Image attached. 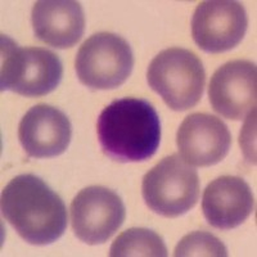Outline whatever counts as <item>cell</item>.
I'll list each match as a JSON object with an SVG mask.
<instances>
[{
  "instance_id": "1",
  "label": "cell",
  "mask_w": 257,
  "mask_h": 257,
  "mask_svg": "<svg viewBox=\"0 0 257 257\" xmlns=\"http://www.w3.org/2000/svg\"><path fill=\"white\" fill-rule=\"evenodd\" d=\"M2 213L30 244H50L67 228L64 202L44 180L32 174L16 176L4 187Z\"/></svg>"
},
{
  "instance_id": "2",
  "label": "cell",
  "mask_w": 257,
  "mask_h": 257,
  "mask_svg": "<svg viewBox=\"0 0 257 257\" xmlns=\"http://www.w3.org/2000/svg\"><path fill=\"white\" fill-rule=\"evenodd\" d=\"M96 133L107 157L122 164L141 162L149 160L160 147V116L148 100L122 98L100 112Z\"/></svg>"
},
{
  "instance_id": "3",
  "label": "cell",
  "mask_w": 257,
  "mask_h": 257,
  "mask_svg": "<svg viewBox=\"0 0 257 257\" xmlns=\"http://www.w3.org/2000/svg\"><path fill=\"white\" fill-rule=\"evenodd\" d=\"M0 88L20 95L43 96L52 93L61 82L63 66L56 53L44 48L17 45L2 35Z\"/></svg>"
},
{
  "instance_id": "4",
  "label": "cell",
  "mask_w": 257,
  "mask_h": 257,
  "mask_svg": "<svg viewBox=\"0 0 257 257\" xmlns=\"http://www.w3.org/2000/svg\"><path fill=\"white\" fill-rule=\"evenodd\" d=\"M149 86L174 111H187L201 100L206 72L197 54L170 48L153 58L147 71Z\"/></svg>"
},
{
  "instance_id": "5",
  "label": "cell",
  "mask_w": 257,
  "mask_h": 257,
  "mask_svg": "<svg viewBox=\"0 0 257 257\" xmlns=\"http://www.w3.org/2000/svg\"><path fill=\"white\" fill-rule=\"evenodd\" d=\"M142 194L153 212L165 217H179L197 205L199 178L197 170L180 155L161 160L144 175Z\"/></svg>"
},
{
  "instance_id": "6",
  "label": "cell",
  "mask_w": 257,
  "mask_h": 257,
  "mask_svg": "<svg viewBox=\"0 0 257 257\" xmlns=\"http://www.w3.org/2000/svg\"><path fill=\"white\" fill-rule=\"evenodd\" d=\"M134 56L127 41L111 32H98L82 43L75 59L80 82L95 90L114 89L132 73Z\"/></svg>"
},
{
  "instance_id": "7",
  "label": "cell",
  "mask_w": 257,
  "mask_h": 257,
  "mask_svg": "<svg viewBox=\"0 0 257 257\" xmlns=\"http://www.w3.org/2000/svg\"><path fill=\"white\" fill-rule=\"evenodd\" d=\"M125 217V206L120 196L99 185L80 190L71 203L73 233L89 245L107 242L118 230Z\"/></svg>"
},
{
  "instance_id": "8",
  "label": "cell",
  "mask_w": 257,
  "mask_h": 257,
  "mask_svg": "<svg viewBox=\"0 0 257 257\" xmlns=\"http://www.w3.org/2000/svg\"><path fill=\"white\" fill-rule=\"evenodd\" d=\"M248 27L243 4L207 0L198 4L192 18L193 40L206 53H222L239 44Z\"/></svg>"
},
{
  "instance_id": "9",
  "label": "cell",
  "mask_w": 257,
  "mask_h": 257,
  "mask_svg": "<svg viewBox=\"0 0 257 257\" xmlns=\"http://www.w3.org/2000/svg\"><path fill=\"white\" fill-rule=\"evenodd\" d=\"M257 68L251 61L237 59L215 71L208 85L213 111L225 118L243 120L256 108Z\"/></svg>"
},
{
  "instance_id": "10",
  "label": "cell",
  "mask_w": 257,
  "mask_h": 257,
  "mask_svg": "<svg viewBox=\"0 0 257 257\" xmlns=\"http://www.w3.org/2000/svg\"><path fill=\"white\" fill-rule=\"evenodd\" d=\"M181 158L190 166L208 167L226 157L231 146L228 126L208 113L187 116L176 134Z\"/></svg>"
},
{
  "instance_id": "11",
  "label": "cell",
  "mask_w": 257,
  "mask_h": 257,
  "mask_svg": "<svg viewBox=\"0 0 257 257\" xmlns=\"http://www.w3.org/2000/svg\"><path fill=\"white\" fill-rule=\"evenodd\" d=\"M72 127L68 117L56 107L38 104L26 112L18 139L30 157L52 158L62 155L71 142Z\"/></svg>"
},
{
  "instance_id": "12",
  "label": "cell",
  "mask_w": 257,
  "mask_h": 257,
  "mask_svg": "<svg viewBox=\"0 0 257 257\" xmlns=\"http://www.w3.org/2000/svg\"><path fill=\"white\" fill-rule=\"evenodd\" d=\"M253 208L251 188L238 176H220L211 181L203 192V215L211 226L220 230L239 226L248 219Z\"/></svg>"
},
{
  "instance_id": "13",
  "label": "cell",
  "mask_w": 257,
  "mask_h": 257,
  "mask_svg": "<svg viewBox=\"0 0 257 257\" xmlns=\"http://www.w3.org/2000/svg\"><path fill=\"white\" fill-rule=\"evenodd\" d=\"M31 22L36 38L58 49L73 47L85 31L84 11L80 3L73 0L36 2Z\"/></svg>"
},
{
  "instance_id": "14",
  "label": "cell",
  "mask_w": 257,
  "mask_h": 257,
  "mask_svg": "<svg viewBox=\"0 0 257 257\" xmlns=\"http://www.w3.org/2000/svg\"><path fill=\"white\" fill-rule=\"evenodd\" d=\"M111 257H166L167 248L164 239L156 231L146 228H132L123 231L112 243Z\"/></svg>"
},
{
  "instance_id": "15",
  "label": "cell",
  "mask_w": 257,
  "mask_h": 257,
  "mask_svg": "<svg viewBox=\"0 0 257 257\" xmlns=\"http://www.w3.org/2000/svg\"><path fill=\"white\" fill-rule=\"evenodd\" d=\"M175 257L189 256H217L226 257L228 249L224 243L207 231H193L187 234L174 251Z\"/></svg>"
}]
</instances>
